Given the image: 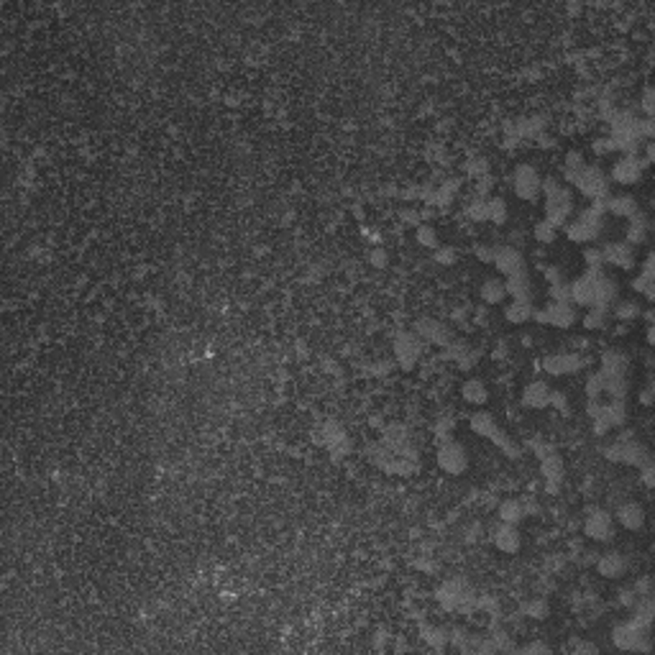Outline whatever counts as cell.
Instances as JSON below:
<instances>
[{
  "label": "cell",
  "instance_id": "cell-44",
  "mask_svg": "<svg viewBox=\"0 0 655 655\" xmlns=\"http://www.w3.org/2000/svg\"><path fill=\"white\" fill-rule=\"evenodd\" d=\"M551 404H553V410H560V412H563V415H568L566 394H563V392H556V389H553V394H551Z\"/></svg>",
  "mask_w": 655,
  "mask_h": 655
},
{
  "label": "cell",
  "instance_id": "cell-34",
  "mask_svg": "<svg viewBox=\"0 0 655 655\" xmlns=\"http://www.w3.org/2000/svg\"><path fill=\"white\" fill-rule=\"evenodd\" d=\"M415 238L425 248H438V228L433 223H420L418 231H415Z\"/></svg>",
  "mask_w": 655,
  "mask_h": 655
},
{
  "label": "cell",
  "instance_id": "cell-36",
  "mask_svg": "<svg viewBox=\"0 0 655 655\" xmlns=\"http://www.w3.org/2000/svg\"><path fill=\"white\" fill-rule=\"evenodd\" d=\"M650 620H653V599H643L640 604H635V625L647 629Z\"/></svg>",
  "mask_w": 655,
  "mask_h": 655
},
{
  "label": "cell",
  "instance_id": "cell-8",
  "mask_svg": "<svg viewBox=\"0 0 655 655\" xmlns=\"http://www.w3.org/2000/svg\"><path fill=\"white\" fill-rule=\"evenodd\" d=\"M643 169H645V164H643V159L638 154H622L612 164L609 179L617 184H638L640 177H643Z\"/></svg>",
  "mask_w": 655,
  "mask_h": 655
},
{
  "label": "cell",
  "instance_id": "cell-29",
  "mask_svg": "<svg viewBox=\"0 0 655 655\" xmlns=\"http://www.w3.org/2000/svg\"><path fill=\"white\" fill-rule=\"evenodd\" d=\"M505 297H507L505 280L491 277V280H487L484 284H481V300H484V302H489V305H499V302H502Z\"/></svg>",
  "mask_w": 655,
  "mask_h": 655
},
{
  "label": "cell",
  "instance_id": "cell-12",
  "mask_svg": "<svg viewBox=\"0 0 655 655\" xmlns=\"http://www.w3.org/2000/svg\"><path fill=\"white\" fill-rule=\"evenodd\" d=\"M491 264H494L499 274H505V277H512L517 271H527L525 256L515 246H499L497 251H494V262Z\"/></svg>",
  "mask_w": 655,
  "mask_h": 655
},
{
  "label": "cell",
  "instance_id": "cell-33",
  "mask_svg": "<svg viewBox=\"0 0 655 655\" xmlns=\"http://www.w3.org/2000/svg\"><path fill=\"white\" fill-rule=\"evenodd\" d=\"M604 392H609L612 400H625V394H627V379H625V376L604 374Z\"/></svg>",
  "mask_w": 655,
  "mask_h": 655
},
{
  "label": "cell",
  "instance_id": "cell-10",
  "mask_svg": "<svg viewBox=\"0 0 655 655\" xmlns=\"http://www.w3.org/2000/svg\"><path fill=\"white\" fill-rule=\"evenodd\" d=\"M647 629L640 627V625H635V622H627V625H620V627L614 629V635H612V640H614V645L620 647V650H650V643H647Z\"/></svg>",
  "mask_w": 655,
  "mask_h": 655
},
{
  "label": "cell",
  "instance_id": "cell-15",
  "mask_svg": "<svg viewBox=\"0 0 655 655\" xmlns=\"http://www.w3.org/2000/svg\"><path fill=\"white\" fill-rule=\"evenodd\" d=\"M545 313H548V325L560 328V331L574 328L578 323V310L574 302H551V305H545Z\"/></svg>",
  "mask_w": 655,
  "mask_h": 655
},
{
  "label": "cell",
  "instance_id": "cell-37",
  "mask_svg": "<svg viewBox=\"0 0 655 655\" xmlns=\"http://www.w3.org/2000/svg\"><path fill=\"white\" fill-rule=\"evenodd\" d=\"M612 313H614L617 320H635V317L640 315V307L635 305V302H627V300H625V302H617Z\"/></svg>",
  "mask_w": 655,
  "mask_h": 655
},
{
  "label": "cell",
  "instance_id": "cell-14",
  "mask_svg": "<svg viewBox=\"0 0 655 655\" xmlns=\"http://www.w3.org/2000/svg\"><path fill=\"white\" fill-rule=\"evenodd\" d=\"M604 266H620V269H632L635 266V248L622 241V244H604L602 246Z\"/></svg>",
  "mask_w": 655,
  "mask_h": 655
},
{
  "label": "cell",
  "instance_id": "cell-3",
  "mask_svg": "<svg viewBox=\"0 0 655 655\" xmlns=\"http://www.w3.org/2000/svg\"><path fill=\"white\" fill-rule=\"evenodd\" d=\"M540 184L542 177L535 164H517L515 177H512V187L520 200L533 202L535 197H540Z\"/></svg>",
  "mask_w": 655,
  "mask_h": 655
},
{
  "label": "cell",
  "instance_id": "cell-5",
  "mask_svg": "<svg viewBox=\"0 0 655 655\" xmlns=\"http://www.w3.org/2000/svg\"><path fill=\"white\" fill-rule=\"evenodd\" d=\"M438 466L451 476H461L469 469V453L458 440H446L438 448Z\"/></svg>",
  "mask_w": 655,
  "mask_h": 655
},
{
  "label": "cell",
  "instance_id": "cell-39",
  "mask_svg": "<svg viewBox=\"0 0 655 655\" xmlns=\"http://www.w3.org/2000/svg\"><path fill=\"white\" fill-rule=\"evenodd\" d=\"M548 295H551V302H571V284L566 280L556 282V284H551Z\"/></svg>",
  "mask_w": 655,
  "mask_h": 655
},
{
  "label": "cell",
  "instance_id": "cell-46",
  "mask_svg": "<svg viewBox=\"0 0 655 655\" xmlns=\"http://www.w3.org/2000/svg\"><path fill=\"white\" fill-rule=\"evenodd\" d=\"M494 251H497V248H491V246H487V244L476 246V256H479L481 262H487V264L494 262Z\"/></svg>",
  "mask_w": 655,
  "mask_h": 655
},
{
  "label": "cell",
  "instance_id": "cell-49",
  "mask_svg": "<svg viewBox=\"0 0 655 655\" xmlns=\"http://www.w3.org/2000/svg\"><path fill=\"white\" fill-rule=\"evenodd\" d=\"M533 320H538V323H542V325H548V313H545V307H535V313H533Z\"/></svg>",
  "mask_w": 655,
  "mask_h": 655
},
{
  "label": "cell",
  "instance_id": "cell-50",
  "mask_svg": "<svg viewBox=\"0 0 655 655\" xmlns=\"http://www.w3.org/2000/svg\"><path fill=\"white\" fill-rule=\"evenodd\" d=\"M643 479H645L647 487H653V466H643Z\"/></svg>",
  "mask_w": 655,
  "mask_h": 655
},
{
  "label": "cell",
  "instance_id": "cell-24",
  "mask_svg": "<svg viewBox=\"0 0 655 655\" xmlns=\"http://www.w3.org/2000/svg\"><path fill=\"white\" fill-rule=\"evenodd\" d=\"M627 366H629L627 353H622V351H617V349H607L602 353V371H604V374L625 376Z\"/></svg>",
  "mask_w": 655,
  "mask_h": 655
},
{
  "label": "cell",
  "instance_id": "cell-6",
  "mask_svg": "<svg viewBox=\"0 0 655 655\" xmlns=\"http://www.w3.org/2000/svg\"><path fill=\"white\" fill-rule=\"evenodd\" d=\"M589 364V358H584L576 351H563V353H548L542 358V369L553 376H566L574 374L578 369H584Z\"/></svg>",
  "mask_w": 655,
  "mask_h": 655
},
{
  "label": "cell",
  "instance_id": "cell-9",
  "mask_svg": "<svg viewBox=\"0 0 655 655\" xmlns=\"http://www.w3.org/2000/svg\"><path fill=\"white\" fill-rule=\"evenodd\" d=\"M604 269H586L581 277H576L571 284V302L581 307H592L594 305V295H596V277L602 274Z\"/></svg>",
  "mask_w": 655,
  "mask_h": 655
},
{
  "label": "cell",
  "instance_id": "cell-13",
  "mask_svg": "<svg viewBox=\"0 0 655 655\" xmlns=\"http://www.w3.org/2000/svg\"><path fill=\"white\" fill-rule=\"evenodd\" d=\"M551 394L553 389L545 379H533L522 389V404L527 410H545V407H551Z\"/></svg>",
  "mask_w": 655,
  "mask_h": 655
},
{
  "label": "cell",
  "instance_id": "cell-42",
  "mask_svg": "<svg viewBox=\"0 0 655 655\" xmlns=\"http://www.w3.org/2000/svg\"><path fill=\"white\" fill-rule=\"evenodd\" d=\"M632 287L638 289V292H645L647 297H653V295H655V292H653V274H647V271H643V274H640L638 280L632 282Z\"/></svg>",
  "mask_w": 655,
  "mask_h": 655
},
{
  "label": "cell",
  "instance_id": "cell-17",
  "mask_svg": "<svg viewBox=\"0 0 655 655\" xmlns=\"http://www.w3.org/2000/svg\"><path fill=\"white\" fill-rule=\"evenodd\" d=\"M617 522L627 530H640L645 525V509L638 502H625L617 507Z\"/></svg>",
  "mask_w": 655,
  "mask_h": 655
},
{
  "label": "cell",
  "instance_id": "cell-21",
  "mask_svg": "<svg viewBox=\"0 0 655 655\" xmlns=\"http://www.w3.org/2000/svg\"><path fill=\"white\" fill-rule=\"evenodd\" d=\"M607 213L617 215V218H632L635 213H640V205L632 195H609L607 197Z\"/></svg>",
  "mask_w": 655,
  "mask_h": 655
},
{
  "label": "cell",
  "instance_id": "cell-1",
  "mask_svg": "<svg viewBox=\"0 0 655 655\" xmlns=\"http://www.w3.org/2000/svg\"><path fill=\"white\" fill-rule=\"evenodd\" d=\"M574 184L576 190L589 200H602V197H609V177L604 175L602 166L596 164H584L574 177Z\"/></svg>",
  "mask_w": 655,
  "mask_h": 655
},
{
  "label": "cell",
  "instance_id": "cell-28",
  "mask_svg": "<svg viewBox=\"0 0 655 655\" xmlns=\"http://www.w3.org/2000/svg\"><path fill=\"white\" fill-rule=\"evenodd\" d=\"M497 515H499V522L520 525V520L525 517V507H522V502H520V499H505V502L499 505Z\"/></svg>",
  "mask_w": 655,
  "mask_h": 655
},
{
  "label": "cell",
  "instance_id": "cell-45",
  "mask_svg": "<svg viewBox=\"0 0 655 655\" xmlns=\"http://www.w3.org/2000/svg\"><path fill=\"white\" fill-rule=\"evenodd\" d=\"M542 271H545V277H548V282H551V284H556V282H563V271H560V266H556V264H551V266H542Z\"/></svg>",
  "mask_w": 655,
  "mask_h": 655
},
{
  "label": "cell",
  "instance_id": "cell-43",
  "mask_svg": "<svg viewBox=\"0 0 655 655\" xmlns=\"http://www.w3.org/2000/svg\"><path fill=\"white\" fill-rule=\"evenodd\" d=\"M527 614L535 617V620H545V617H548V604L542 602V599H535V602L527 604Z\"/></svg>",
  "mask_w": 655,
  "mask_h": 655
},
{
  "label": "cell",
  "instance_id": "cell-23",
  "mask_svg": "<svg viewBox=\"0 0 655 655\" xmlns=\"http://www.w3.org/2000/svg\"><path fill=\"white\" fill-rule=\"evenodd\" d=\"M614 300H617V282L612 280V277H607V274H599L596 277V295H594V305L599 307H607L609 310L612 305H614Z\"/></svg>",
  "mask_w": 655,
  "mask_h": 655
},
{
  "label": "cell",
  "instance_id": "cell-19",
  "mask_svg": "<svg viewBox=\"0 0 655 655\" xmlns=\"http://www.w3.org/2000/svg\"><path fill=\"white\" fill-rule=\"evenodd\" d=\"M461 397L466 400L469 404H476V407H481V404H487V400H489V389H487V382L484 379H479V376H471V379H466L461 384Z\"/></svg>",
  "mask_w": 655,
  "mask_h": 655
},
{
  "label": "cell",
  "instance_id": "cell-25",
  "mask_svg": "<svg viewBox=\"0 0 655 655\" xmlns=\"http://www.w3.org/2000/svg\"><path fill=\"white\" fill-rule=\"evenodd\" d=\"M533 313H535L533 300H512V302L505 307V317L515 325L530 323V320H533Z\"/></svg>",
  "mask_w": 655,
  "mask_h": 655
},
{
  "label": "cell",
  "instance_id": "cell-2",
  "mask_svg": "<svg viewBox=\"0 0 655 655\" xmlns=\"http://www.w3.org/2000/svg\"><path fill=\"white\" fill-rule=\"evenodd\" d=\"M563 231L576 244H592L602 233V215H596L592 210H584V213H578L576 218H568Z\"/></svg>",
  "mask_w": 655,
  "mask_h": 655
},
{
  "label": "cell",
  "instance_id": "cell-26",
  "mask_svg": "<svg viewBox=\"0 0 655 655\" xmlns=\"http://www.w3.org/2000/svg\"><path fill=\"white\" fill-rule=\"evenodd\" d=\"M647 458H650V453L645 451V446H640L635 440H620V461L645 466Z\"/></svg>",
  "mask_w": 655,
  "mask_h": 655
},
{
  "label": "cell",
  "instance_id": "cell-30",
  "mask_svg": "<svg viewBox=\"0 0 655 655\" xmlns=\"http://www.w3.org/2000/svg\"><path fill=\"white\" fill-rule=\"evenodd\" d=\"M607 320H609V310L599 305H592L586 310L584 317H581L586 331H602V328H607Z\"/></svg>",
  "mask_w": 655,
  "mask_h": 655
},
{
  "label": "cell",
  "instance_id": "cell-7",
  "mask_svg": "<svg viewBox=\"0 0 655 655\" xmlns=\"http://www.w3.org/2000/svg\"><path fill=\"white\" fill-rule=\"evenodd\" d=\"M584 533L586 538H592L596 542H607L614 538V517L607 509H592L584 520Z\"/></svg>",
  "mask_w": 655,
  "mask_h": 655
},
{
  "label": "cell",
  "instance_id": "cell-18",
  "mask_svg": "<svg viewBox=\"0 0 655 655\" xmlns=\"http://www.w3.org/2000/svg\"><path fill=\"white\" fill-rule=\"evenodd\" d=\"M505 287L512 300H533V282H530L527 271H517L512 277H507Z\"/></svg>",
  "mask_w": 655,
  "mask_h": 655
},
{
  "label": "cell",
  "instance_id": "cell-40",
  "mask_svg": "<svg viewBox=\"0 0 655 655\" xmlns=\"http://www.w3.org/2000/svg\"><path fill=\"white\" fill-rule=\"evenodd\" d=\"M584 262H586V269H604V256H602V246L599 248H586L584 251Z\"/></svg>",
  "mask_w": 655,
  "mask_h": 655
},
{
  "label": "cell",
  "instance_id": "cell-31",
  "mask_svg": "<svg viewBox=\"0 0 655 655\" xmlns=\"http://www.w3.org/2000/svg\"><path fill=\"white\" fill-rule=\"evenodd\" d=\"M629 220H632V223H629V228H627V244L629 246L643 244V241H645V236H647L645 215H643V213H635V215H632Z\"/></svg>",
  "mask_w": 655,
  "mask_h": 655
},
{
  "label": "cell",
  "instance_id": "cell-47",
  "mask_svg": "<svg viewBox=\"0 0 655 655\" xmlns=\"http://www.w3.org/2000/svg\"><path fill=\"white\" fill-rule=\"evenodd\" d=\"M436 259L440 264H453L456 262V248H451V246H448V248H440V251L436 253Z\"/></svg>",
  "mask_w": 655,
  "mask_h": 655
},
{
  "label": "cell",
  "instance_id": "cell-41",
  "mask_svg": "<svg viewBox=\"0 0 655 655\" xmlns=\"http://www.w3.org/2000/svg\"><path fill=\"white\" fill-rule=\"evenodd\" d=\"M602 392H604V374L602 371H596V374H592L589 376V382H586V394H589L592 400H596Z\"/></svg>",
  "mask_w": 655,
  "mask_h": 655
},
{
  "label": "cell",
  "instance_id": "cell-51",
  "mask_svg": "<svg viewBox=\"0 0 655 655\" xmlns=\"http://www.w3.org/2000/svg\"><path fill=\"white\" fill-rule=\"evenodd\" d=\"M525 653H548V647L540 645V643H535V645H527V647H525Z\"/></svg>",
  "mask_w": 655,
  "mask_h": 655
},
{
  "label": "cell",
  "instance_id": "cell-48",
  "mask_svg": "<svg viewBox=\"0 0 655 655\" xmlns=\"http://www.w3.org/2000/svg\"><path fill=\"white\" fill-rule=\"evenodd\" d=\"M643 108H645L647 115H653V88H645V95H643Z\"/></svg>",
  "mask_w": 655,
  "mask_h": 655
},
{
  "label": "cell",
  "instance_id": "cell-16",
  "mask_svg": "<svg viewBox=\"0 0 655 655\" xmlns=\"http://www.w3.org/2000/svg\"><path fill=\"white\" fill-rule=\"evenodd\" d=\"M494 545H497L502 553H507V556L520 553V548H522V535L517 530V525H507V522L499 525L497 530H494Z\"/></svg>",
  "mask_w": 655,
  "mask_h": 655
},
{
  "label": "cell",
  "instance_id": "cell-22",
  "mask_svg": "<svg viewBox=\"0 0 655 655\" xmlns=\"http://www.w3.org/2000/svg\"><path fill=\"white\" fill-rule=\"evenodd\" d=\"M469 425H471L473 433L481 438H497L499 436L497 418H494L489 410H476L471 415V420H469Z\"/></svg>",
  "mask_w": 655,
  "mask_h": 655
},
{
  "label": "cell",
  "instance_id": "cell-35",
  "mask_svg": "<svg viewBox=\"0 0 655 655\" xmlns=\"http://www.w3.org/2000/svg\"><path fill=\"white\" fill-rule=\"evenodd\" d=\"M533 236H535V241L538 244H553L556 241V236H558V228H553L548 220L542 218V220H538L533 226Z\"/></svg>",
  "mask_w": 655,
  "mask_h": 655
},
{
  "label": "cell",
  "instance_id": "cell-11",
  "mask_svg": "<svg viewBox=\"0 0 655 655\" xmlns=\"http://www.w3.org/2000/svg\"><path fill=\"white\" fill-rule=\"evenodd\" d=\"M422 353V343H420L418 333H400L394 341V356L402 364V369H412L415 361Z\"/></svg>",
  "mask_w": 655,
  "mask_h": 655
},
{
  "label": "cell",
  "instance_id": "cell-38",
  "mask_svg": "<svg viewBox=\"0 0 655 655\" xmlns=\"http://www.w3.org/2000/svg\"><path fill=\"white\" fill-rule=\"evenodd\" d=\"M466 213H469V218H471V220H487V218H489V208H487V200H484V197H473V200L469 202Z\"/></svg>",
  "mask_w": 655,
  "mask_h": 655
},
{
  "label": "cell",
  "instance_id": "cell-27",
  "mask_svg": "<svg viewBox=\"0 0 655 655\" xmlns=\"http://www.w3.org/2000/svg\"><path fill=\"white\" fill-rule=\"evenodd\" d=\"M418 335L428 338L433 343H446L448 341V328L438 320H430V317H422L418 323Z\"/></svg>",
  "mask_w": 655,
  "mask_h": 655
},
{
  "label": "cell",
  "instance_id": "cell-32",
  "mask_svg": "<svg viewBox=\"0 0 655 655\" xmlns=\"http://www.w3.org/2000/svg\"><path fill=\"white\" fill-rule=\"evenodd\" d=\"M487 208H489V223L491 226H505L507 218H509V208H507L505 197H489L487 200Z\"/></svg>",
  "mask_w": 655,
  "mask_h": 655
},
{
  "label": "cell",
  "instance_id": "cell-20",
  "mask_svg": "<svg viewBox=\"0 0 655 655\" xmlns=\"http://www.w3.org/2000/svg\"><path fill=\"white\" fill-rule=\"evenodd\" d=\"M596 571L604 578H620L627 571V560H625L622 553H604L602 558L596 560Z\"/></svg>",
  "mask_w": 655,
  "mask_h": 655
},
{
  "label": "cell",
  "instance_id": "cell-4",
  "mask_svg": "<svg viewBox=\"0 0 655 655\" xmlns=\"http://www.w3.org/2000/svg\"><path fill=\"white\" fill-rule=\"evenodd\" d=\"M571 215H574V200H571V190L568 187H560L558 193L545 197V220L553 228H563Z\"/></svg>",
  "mask_w": 655,
  "mask_h": 655
},
{
  "label": "cell",
  "instance_id": "cell-52",
  "mask_svg": "<svg viewBox=\"0 0 655 655\" xmlns=\"http://www.w3.org/2000/svg\"><path fill=\"white\" fill-rule=\"evenodd\" d=\"M653 338H655V331H653V325H650V328H647V341L653 343Z\"/></svg>",
  "mask_w": 655,
  "mask_h": 655
}]
</instances>
